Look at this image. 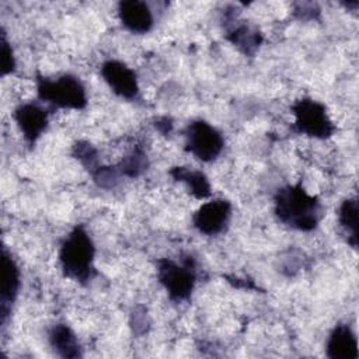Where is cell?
Instances as JSON below:
<instances>
[{
  "instance_id": "6da1fadb",
  "label": "cell",
  "mask_w": 359,
  "mask_h": 359,
  "mask_svg": "<svg viewBox=\"0 0 359 359\" xmlns=\"http://www.w3.org/2000/svg\"><path fill=\"white\" fill-rule=\"evenodd\" d=\"M275 213L282 223L300 231H311L323 217V205L300 184L287 185L275 196Z\"/></svg>"
},
{
  "instance_id": "7a4b0ae2",
  "label": "cell",
  "mask_w": 359,
  "mask_h": 359,
  "mask_svg": "<svg viewBox=\"0 0 359 359\" xmlns=\"http://www.w3.org/2000/svg\"><path fill=\"white\" fill-rule=\"evenodd\" d=\"M94 244L84 227H74L65 238L60 251L59 262L65 275L73 280L86 282L94 272Z\"/></svg>"
},
{
  "instance_id": "3957f363",
  "label": "cell",
  "mask_w": 359,
  "mask_h": 359,
  "mask_svg": "<svg viewBox=\"0 0 359 359\" xmlns=\"http://www.w3.org/2000/svg\"><path fill=\"white\" fill-rule=\"evenodd\" d=\"M36 93L42 102L57 108L83 109L87 105L84 84L73 74H62L56 79L38 77Z\"/></svg>"
},
{
  "instance_id": "277c9868",
  "label": "cell",
  "mask_w": 359,
  "mask_h": 359,
  "mask_svg": "<svg viewBox=\"0 0 359 359\" xmlns=\"http://www.w3.org/2000/svg\"><path fill=\"white\" fill-rule=\"evenodd\" d=\"M157 278L174 302L187 300L195 286L196 275L194 261L189 258L178 264L170 258L157 262Z\"/></svg>"
},
{
  "instance_id": "5b68a950",
  "label": "cell",
  "mask_w": 359,
  "mask_h": 359,
  "mask_svg": "<svg viewBox=\"0 0 359 359\" xmlns=\"http://www.w3.org/2000/svg\"><path fill=\"white\" fill-rule=\"evenodd\" d=\"M294 126L300 133L316 139H327L332 136L335 126L327 114V108L313 98H302L292 107Z\"/></svg>"
},
{
  "instance_id": "8992f818",
  "label": "cell",
  "mask_w": 359,
  "mask_h": 359,
  "mask_svg": "<svg viewBox=\"0 0 359 359\" xmlns=\"http://www.w3.org/2000/svg\"><path fill=\"white\" fill-rule=\"evenodd\" d=\"M224 140L222 133L209 122L198 119L185 130V149L203 163H210L222 153Z\"/></svg>"
},
{
  "instance_id": "52a82bcc",
  "label": "cell",
  "mask_w": 359,
  "mask_h": 359,
  "mask_svg": "<svg viewBox=\"0 0 359 359\" xmlns=\"http://www.w3.org/2000/svg\"><path fill=\"white\" fill-rule=\"evenodd\" d=\"M231 217V205L226 199H212L205 202L194 215V226L206 236L222 233Z\"/></svg>"
},
{
  "instance_id": "ba28073f",
  "label": "cell",
  "mask_w": 359,
  "mask_h": 359,
  "mask_svg": "<svg viewBox=\"0 0 359 359\" xmlns=\"http://www.w3.org/2000/svg\"><path fill=\"white\" fill-rule=\"evenodd\" d=\"M101 76L108 87L119 97L132 100L139 93L135 70L119 60H107L101 66Z\"/></svg>"
},
{
  "instance_id": "9c48e42d",
  "label": "cell",
  "mask_w": 359,
  "mask_h": 359,
  "mask_svg": "<svg viewBox=\"0 0 359 359\" xmlns=\"http://www.w3.org/2000/svg\"><path fill=\"white\" fill-rule=\"evenodd\" d=\"M14 121L25 140L35 143L48 126V112L38 104L27 102L14 109Z\"/></svg>"
},
{
  "instance_id": "30bf717a",
  "label": "cell",
  "mask_w": 359,
  "mask_h": 359,
  "mask_svg": "<svg viewBox=\"0 0 359 359\" xmlns=\"http://www.w3.org/2000/svg\"><path fill=\"white\" fill-rule=\"evenodd\" d=\"M21 286V273L20 268L13 258L11 252L4 247L3 248V273H1V321L4 323L8 311L11 310L13 303L18 296V290Z\"/></svg>"
},
{
  "instance_id": "8fae6325",
  "label": "cell",
  "mask_w": 359,
  "mask_h": 359,
  "mask_svg": "<svg viewBox=\"0 0 359 359\" xmlns=\"http://www.w3.org/2000/svg\"><path fill=\"white\" fill-rule=\"evenodd\" d=\"M121 24L133 34H146L153 27L150 7L140 0H123L118 4Z\"/></svg>"
},
{
  "instance_id": "7c38bea8",
  "label": "cell",
  "mask_w": 359,
  "mask_h": 359,
  "mask_svg": "<svg viewBox=\"0 0 359 359\" xmlns=\"http://www.w3.org/2000/svg\"><path fill=\"white\" fill-rule=\"evenodd\" d=\"M327 356L331 359H356L358 339L348 324H338L328 337Z\"/></svg>"
},
{
  "instance_id": "4fadbf2b",
  "label": "cell",
  "mask_w": 359,
  "mask_h": 359,
  "mask_svg": "<svg viewBox=\"0 0 359 359\" xmlns=\"http://www.w3.org/2000/svg\"><path fill=\"white\" fill-rule=\"evenodd\" d=\"M49 342L52 348L63 358H79L80 345L74 332L65 324H56L49 331Z\"/></svg>"
},
{
  "instance_id": "5bb4252c",
  "label": "cell",
  "mask_w": 359,
  "mask_h": 359,
  "mask_svg": "<svg viewBox=\"0 0 359 359\" xmlns=\"http://www.w3.org/2000/svg\"><path fill=\"white\" fill-rule=\"evenodd\" d=\"M170 172L175 180L185 182L192 195L198 199H206L212 195L209 180L202 171L191 170L187 167H174Z\"/></svg>"
},
{
  "instance_id": "9a60e30c",
  "label": "cell",
  "mask_w": 359,
  "mask_h": 359,
  "mask_svg": "<svg viewBox=\"0 0 359 359\" xmlns=\"http://www.w3.org/2000/svg\"><path fill=\"white\" fill-rule=\"evenodd\" d=\"M358 201L355 198L345 199L338 212L339 224L348 234V243L353 248L358 245Z\"/></svg>"
},
{
  "instance_id": "2e32d148",
  "label": "cell",
  "mask_w": 359,
  "mask_h": 359,
  "mask_svg": "<svg viewBox=\"0 0 359 359\" xmlns=\"http://www.w3.org/2000/svg\"><path fill=\"white\" fill-rule=\"evenodd\" d=\"M230 41L237 45L243 52L252 53L261 42V35L257 29L248 27L247 24H243L236 27L230 32Z\"/></svg>"
},
{
  "instance_id": "e0dca14e",
  "label": "cell",
  "mask_w": 359,
  "mask_h": 359,
  "mask_svg": "<svg viewBox=\"0 0 359 359\" xmlns=\"http://www.w3.org/2000/svg\"><path fill=\"white\" fill-rule=\"evenodd\" d=\"M147 167L146 154L140 149H133L129 154H126L118 165L121 174H125L130 178L140 175Z\"/></svg>"
},
{
  "instance_id": "ac0fdd59",
  "label": "cell",
  "mask_w": 359,
  "mask_h": 359,
  "mask_svg": "<svg viewBox=\"0 0 359 359\" xmlns=\"http://www.w3.org/2000/svg\"><path fill=\"white\" fill-rule=\"evenodd\" d=\"M76 156L83 163V165H86L93 172H95L100 168L98 167L97 151L93 149L91 144L83 143V142L77 143V146H76Z\"/></svg>"
},
{
  "instance_id": "d6986e66",
  "label": "cell",
  "mask_w": 359,
  "mask_h": 359,
  "mask_svg": "<svg viewBox=\"0 0 359 359\" xmlns=\"http://www.w3.org/2000/svg\"><path fill=\"white\" fill-rule=\"evenodd\" d=\"M0 63H1V74H10L14 72L15 67V57L11 49L10 42L6 38V34L1 32V42H0Z\"/></svg>"
}]
</instances>
